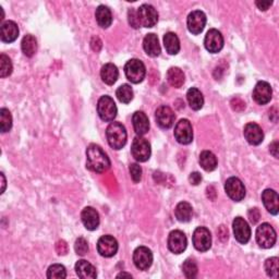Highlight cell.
<instances>
[{
  "label": "cell",
  "mask_w": 279,
  "mask_h": 279,
  "mask_svg": "<svg viewBox=\"0 0 279 279\" xmlns=\"http://www.w3.org/2000/svg\"><path fill=\"white\" fill-rule=\"evenodd\" d=\"M129 24L133 29L153 28L158 21V13L151 5H142L136 10L130 9L128 12Z\"/></svg>",
  "instance_id": "obj_1"
},
{
  "label": "cell",
  "mask_w": 279,
  "mask_h": 279,
  "mask_svg": "<svg viewBox=\"0 0 279 279\" xmlns=\"http://www.w3.org/2000/svg\"><path fill=\"white\" fill-rule=\"evenodd\" d=\"M86 167L91 171L102 173L109 169L110 161L103 148L96 144H91L86 150Z\"/></svg>",
  "instance_id": "obj_2"
},
{
  "label": "cell",
  "mask_w": 279,
  "mask_h": 279,
  "mask_svg": "<svg viewBox=\"0 0 279 279\" xmlns=\"http://www.w3.org/2000/svg\"><path fill=\"white\" fill-rule=\"evenodd\" d=\"M106 136L113 150H121L127 143V130L120 122H111L106 129Z\"/></svg>",
  "instance_id": "obj_3"
},
{
  "label": "cell",
  "mask_w": 279,
  "mask_h": 279,
  "mask_svg": "<svg viewBox=\"0 0 279 279\" xmlns=\"http://www.w3.org/2000/svg\"><path fill=\"white\" fill-rule=\"evenodd\" d=\"M255 237H256V242L261 248L270 249L273 248L274 244L276 243L277 234L275 229L272 227V225L264 223L257 227Z\"/></svg>",
  "instance_id": "obj_4"
},
{
  "label": "cell",
  "mask_w": 279,
  "mask_h": 279,
  "mask_svg": "<svg viewBox=\"0 0 279 279\" xmlns=\"http://www.w3.org/2000/svg\"><path fill=\"white\" fill-rule=\"evenodd\" d=\"M125 73L131 83H141L146 75L144 64L138 59H131L125 66Z\"/></svg>",
  "instance_id": "obj_5"
},
{
  "label": "cell",
  "mask_w": 279,
  "mask_h": 279,
  "mask_svg": "<svg viewBox=\"0 0 279 279\" xmlns=\"http://www.w3.org/2000/svg\"><path fill=\"white\" fill-rule=\"evenodd\" d=\"M117 106L110 96L104 95L98 99L97 112L99 118L105 122H111L117 117Z\"/></svg>",
  "instance_id": "obj_6"
},
{
  "label": "cell",
  "mask_w": 279,
  "mask_h": 279,
  "mask_svg": "<svg viewBox=\"0 0 279 279\" xmlns=\"http://www.w3.org/2000/svg\"><path fill=\"white\" fill-rule=\"evenodd\" d=\"M151 144L146 138L137 135L133 140L132 145H131V153L136 162L144 163L148 161L151 157Z\"/></svg>",
  "instance_id": "obj_7"
},
{
  "label": "cell",
  "mask_w": 279,
  "mask_h": 279,
  "mask_svg": "<svg viewBox=\"0 0 279 279\" xmlns=\"http://www.w3.org/2000/svg\"><path fill=\"white\" fill-rule=\"evenodd\" d=\"M174 137L180 144L187 145L193 141V128L188 119H181L174 128Z\"/></svg>",
  "instance_id": "obj_8"
},
{
  "label": "cell",
  "mask_w": 279,
  "mask_h": 279,
  "mask_svg": "<svg viewBox=\"0 0 279 279\" xmlns=\"http://www.w3.org/2000/svg\"><path fill=\"white\" fill-rule=\"evenodd\" d=\"M193 246L200 252H206L212 247V234L205 227H197L193 232Z\"/></svg>",
  "instance_id": "obj_9"
},
{
  "label": "cell",
  "mask_w": 279,
  "mask_h": 279,
  "mask_svg": "<svg viewBox=\"0 0 279 279\" xmlns=\"http://www.w3.org/2000/svg\"><path fill=\"white\" fill-rule=\"evenodd\" d=\"M225 191L234 202H240L246 196V188L239 178L231 177L225 183Z\"/></svg>",
  "instance_id": "obj_10"
},
{
  "label": "cell",
  "mask_w": 279,
  "mask_h": 279,
  "mask_svg": "<svg viewBox=\"0 0 279 279\" xmlns=\"http://www.w3.org/2000/svg\"><path fill=\"white\" fill-rule=\"evenodd\" d=\"M133 262L140 270H147L153 263V253L146 247H138L133 253Z\"/></svg>",
  "instance_id": "obj_11"
},
{
  "label": "cell",
  "mask_w": 279,
  "mask_h": 279,
  "mask_svg": "<svg viewBox=\"0 0 279 279\" xmlns=\"http://www.w3.org/2000/svg\"><path fill=\"white\" fill-rule=\"evenodd\" d=\"M234 238L241 244H247L251 238V228L242 217H235L232 223Z\"/></svg>",
  "instance_id": "obj_12"
},
{
  "label": "cell",
  "mask_w": 279,
  "mask_h": 279,
  "mask_svg": "<svg viewBox=\"0 0 279 279\" xmlns=\"http://www.w3.org/2000/svg\"><path fill=\"white\" fill-rule=\"evenodd\" d=\"M118 248V241L110 234L103 235L97 242V251L104 257H111L116 255Z\"/></svg>",
  "instance_id": "obj_13"
},
{
  "label": "cell",
  "mask_w": 279,
  "mask_h": 279,
  "mask_svg": "<svg viewBox=\"0 0 279 279\" xmlns=\"http://www.w3.org/2000/svg\"><path fill=\"white\" fill-rule=\"evenodd\" d=\"M204 45L206 50L212 52V54L220 52L224 47V37L222 33L215 29L209 30L205 36Z\"/></svg>",
  "instance_id": "obj_14"
},
{
  "label": "cell",
  "mask_w": 279,
  "mask_h": 279,
  "mask_svg": "<svg viewBox=\"0 0 279 279\" xmlns=\"http://www.w3.org/2000/svg\"><path fill=\"white\" fill-rule=\"evenodd\" d=\"M188 30L194 35H198L203 32L206 25V15L203 11L195 10L188 15Z\"/></svg>",
  "instance_id": "obj_15"
},
{
  "label": "cell",
  "mask_w": 279,
  "mask_h": 279,
  "mask_svg": "<svg viewBox=\"0 0 279 279\" xmlns=\"http://www.w3.org/2000/svg\"><path fill=\"white\" fill-rule=\"evenodd\" d=\"M188 240L186 234L180 230H174L169 233L168 248L174 254H181L187 249Z\"/></svg>",
  "instance_id": "obj_16"
},
{
  "label": "cell",
  "mask_w": 279,
  "mask_h": 279,
  "mask_svg": "<svg viewBox=\"0 0 279 279\" xmlns=\"http://www.w3.org/2000/svg\"><path fill=\"white\" fill-rule=\"evenodd\" d=\"M155 119L157 125H158L162 129H169L173 126L176 115H174L173 110L170 107L164 105V106L157 108L155 112Z\"/></svg>",
  "instance_id": "obj_17"
},
{
  "label": "cell",
  "mask_w": 279,
  "mask_h": 279,
  "mask_svg": "<svg viewBox=\"0 0 279 279\" xmlns=\"http://www.w3.org/2000/svg\"><path fill=\"white\" fill-rule=\"evenodd\" d=\"M273 91L270 85L265 81H260L253 90V99L258 105H266L272 99Z\"/></svg>",
  "instance_id": "obj_18"
},
{
  "label": "cell",
  "mask_w": 279,
  "mask_h": 279,
  "mask_svg": "<svg viewBox=\"0 0 279 279\" xmlns=\"http://www.w3.org/2000/svg\"><path fill=\"white\" fill-rule=\"evenodd\" d=\"M243 134L251 145H258L264 140L263 130H262L258 125L254 124V122H250V124L244 127Z\"/></svg>",
  "instance_id": "obj_19"
},
{
  "label": "cell",
  "mask_w": 279,
  "mask_h": 279,
  "mask_svg": "<svg viewBox=\"0 0 279 279\" xmlns=\"http://www.w3.org/2000/svg\"><path fill=\"white\" fill-rule=\"evenodd\" d=\"M81 220L87 230H96L99 226V215L95 208L87 206L81 213Z\"/></svg>",
  "instance_id": "obj_20"
},
{
  "label": "cell",
  "mask_w": 279,
  "mask_h": 279,
  "mask_svg": "<svg viewBox=\"0 0 279 279\" xmlns=\"http://www.w3.org/2000/svg\"><path fill=\"white\" fill-rule=\"evenodd\" d=\"M262 201L267 211L272 215H277L279 212V197L277 192L272 189H266L262 193Z\"/></svg>",
  "instance_id": "obj_21"
},
{
  "label": "cell",
  "mask_w": 279,
  "mask_h": 279,
  "mask_svg": "<svg viewBox=\"0 0 279 279\" xmlns=\"http://www.w3.org/2000/svg\"><path fill=\"white\" fill-rule=\"evenodd\" d=\"M132 124L135 133L138 136H143L150 130V121L143 111H135L132 116Z\"/></svg>",
  "instance_id": "obj_22"
},
{
  "label": "cell",
  "mask_w": 279,
  "mask_h": 279,
  "mask_svg": "<svg viewBox=\"0 0 279 279\" xmlns=\"http://www.w3.org/2000/svg\"><path fill=\"white\" fill-rule=\"evenodd\" d=\"M19 36V28L13 21H6L2 24L0 38L4 43H12Z\"/></svg>",
  "instance_id": "obj_23"
},
{
  "label": "cell",
  "mask_w": 279,
  "mask_h": 279,
  "mask_svg": "<svg viewBox=\"0 0 279 279\" xmlns=\"http://www.w3.org/2000/svg\"><path fill=\"white\" fill-rule=\"evenodd\" d=\"M143 48L150 57H157L161 55V45L156 34L151 33L146 35L143 41Z\"/></svg>",
  "instance_id": "obj_24"
},
{
  "label": "cell",
  "mask_w": 279,
  "mask_h": 279,
  "mask_svg": "<svg viewBox=\"0 0 279 279\" xmlns=\"http://www.w3.org/2000/svg\"><path fill=\"white\" fill-rule=\"evenodd\" d=\"M75 272L76 275L83 279H94L97 277L96 268L85 260H80L75 264Z\"/></svg>",
  "instance_id": "obj_25"
},
{
  "label": "cell",
  "mask_w": 279,
  "mask_h": 279,
  "mask_svg": "<svg viewBox=\"0 0 279 279\" xmlns=\"http://www.w3.org/2000/svg\"><path fill=\"white\" fill-rule=\"evenodd\" d=\"M119 76V71L118 68L113 65V64H106L103 66L101 70V77L104 83H106L107 85H112L115 84L118 80Z\"/></svg>",
  "instance_id": "obj_26"
},
{
  "label": "cell",
  "mask_w": 279,
  "mask_h": 279,
  "mask_svg": "<svg viewBox=\"0 0 279 279\" xmlns=\"http://www.w3.org/2000/svg\"><path fill=\"white\" fill-rule=\"evenodd\" d=\"M95 17H96V21H97V24L103 29L109 28L112 23L111 11H110V9L106 6L102 5L97 9H96Z\"/></svg>",
  "instance_id": "obj_27"
},
{
  "label": "cell",
  "mask_w": 279,
  "mask_h": 279,
  "mask_svg": "<svg viewBox=\"0 0 279 279\" xmlns=\"http://www.w3.org/2000/svg\"><path fill=\"white\" fill-rule=\"evenodd\" d=\"M187 99L190 105V107L193 110H200L204 105L203 94L196 87H191L187 93Z\"/></svg>",
  "instance_id": "obj_28"
},
{
  "label": "cell",
  "mask_w": 279,
  "mask_h": 279,
  "mask_svg": "<svg viewBox=\"0 0 279 279\" xmlns=\"http://www.w3.org/2000/svg\"><path fill=\"white\" fill-rule=\"evenodd\" d=\"M164 46L169 55H177L180 50V41L172 32H168L164 36Z\"/></svg>",
  "instance_id": "obj_29"
},
{
  "label": "cell",
  "mask_w": 279,
  "mask_h": 279,
  "mask_svg": "<svg viewBox=\"0 0 279 279\" xmlns=\"http://www.w3.org/2000/svg\"><path fill=\"white\" fill-rule=\"evenodd\" d=\"M174 215L181 223H188L193 216V208L188 202H180L174 209Z\"/></svg>",
  "instance_id": "obj_30"
},
{
  "label": "cell",
  "mask_w": 279,
  "mask_h": 279,
  "mask_svg": "<svg viewBox=\"0 0 279 279\" xmlns=\"http://www.w3.org/2000/svg\"><path fill=\"white\" fill-rule=\"evenodd\" d=\"M167 81L176 89H179L185 83V73L177 67H171L167 71Z\"/></svg>",
  "instance_id": "obj_31"
},
{
  "label": "cell",
  "mask_w": 279,
  "mask_h": 279,
  "mask_svg": "<svg viewBox=\"0 0 279 279\" xmlns=\"http://www.w3.org/2000/svg\"><path fill=\"white\" fill-rule=\"evenodd\" d=\"M200 165L205 171H213L217 167L216 156L209 151H204L200 155Z\"/></svg>",
  "instance_id": "obj_32"
},
{
  "label": "cell",
  "mask_w": 279,
  "mask_h": 279,
  "mask_svg": "<svg viewBox=\"0 0 279 279\" xmlns=\"http://www.w3.org/2000/svg\"><path fill=\"white\" fill-rule=\"evenodd\" d=\"M21 48L26 57H33L37 50V42L33 35H25L21 43Z\"/></svg>",
  "instance_id": "obj_33"
},
{
  "label": "cell",
  "mask_w": 279,
  "mask_h": 279,
  "mask_svg": "<svg viewBox=\"0 0 279 279\" xmlns=\"http://www.w3.org/2000/svg\"><path fill=\"white\" fill-rule=\"evenodd\" d=\"M116 95L121 103L129 104L133 99V90L129 84H122L118 87Z\"/></svg>",
  "instance_id": "obj_34"
},
{
  "label": "cell",
  "mask_w": 279,
  "mask_h": 279,
  "mask_svg": "<svg viewBox=\"0 0 279 279\" xmlns=\"http://www.w3.org/2000/svg\"><path fill=\"white\" fill-rule=\"evenodd\" d=\"M12 128V116L10 111L6 108H3L0 110V129L2 132L6 133L9 132Z\"/></svg>",
  "instance_id": "obj_35"
},
{
  "label": "cell",
  "mask_w": 279,
  "mask_h": 279,
  "mask_svg": "<svg viewBox=\"0 0 279 279\" xmlns=\"http://www.w3.org/2000/svg\"><path fill=\"white\" fill-rule=\"evenodd\" d=\"M266 274L272 278H278L279 276V260L278 257H270L265 262Z\"/></svg>",
  "instance_id": "obj_36"
},
{
  "label": "cell",
  "mask_w": 279,
  "mask_h": 279,
  "mask_svg": "<svg viewBox=\"0 0 279 279\" xmlns=\"http://www.w3.org/2000/svg\"><path fill=\"white\" fill-rule=\"evenodd\" d=\"M67 270L64 265L61 264H52L47 269V278L55 279V278H66Z\"/></svg>",
  "instance_id": "obj_37"
},
{
  "label": "cell",
  "mask_w": 279,
  "mask_h": 279,
  "mask_svg": "<svg viewBox=\"0 0 279 279\" xmlns=\"http://www.w3.org/2000/svg\"><path fill=\"white\" fill-rule=\"evenodd\" d=\"M12 63L10 58L6 56L5 54H2L0 56V76L7 77L12 73Z\"/></svg>",
  "instance_id": "obj_38"
},
{
  "label": "cell",
  "mask_w": 279,
  "mask_h": 279,
  "mask_svg": "<svg viewBox=\"0 0 279 279\" xmlns=\"http://www.w3.org/2000/svg\"><path fill=\"white\" fill-rule=\"evenodd\" d=\"M197 265L194 260L188 258L182 265V272L187 278H195L197 275Z\"/></svg>",
  "instance_id": "obj_39"
},
{
  "label": "cell",
  "mask_w": 279,
  "mask_h": 279,
  "mask_svg": "<svg viewBox=\"0 0 279 279\" xmlns=\"http://www.w3.org/2000/svg\"><path fill=\"white\" fill-rule=\"evenodd\" d=\"M74 250L77 255H85L89 252V244L84 238H77L74 244Z\"/></svg>",
  "instance_id": "obj_40"
},
{
  "label": "cell",
  "mask_w": 279,
  "mask_h": 279,
  "mask_svg": "<svg viewBox=\"0 0 279 279\" xmlns=\"http://www.w3.org/2000/svg\"><path fill=\"white\" fill-rule=\"evenodd\" d=\"M129 171H130V174H131V178H132V180L135 183L141 181V179H142V168H141V166L137 165V164H131Z\"/></svg>",
  "instance_id": "obj_41"
},
{
  "label": "cell",
  "mask_w": 279,
  "mask_h": 279,
  "mask_svg": "<svg viewBox=\"0 0 279 279\" xmlns=\"http://www.w3.org/2000/svg\"><path fill=\"white\" fill-rule=\"evenodd\" d=\"M56 251L59 255H66L68 253V244L65 241H58L56 244Z\"/></svg>",
  "instance_id": "obj_42"
},
{
  "label": "cell",
  "mask_w": 279,
  "mask_h": 279,
  "mask_svg": "<svg viewBox=\"0 0 279 279\" xmlns=\"http://www.w3.org/2000/svg\"><path fill=\"white\" fill-rule=\"evenodd\" d=\"M249 218H250V221L253 223V224H256L260 220V217H261V214H260V211L257 208H251L250 211H249Z\"/></svg>",
  "instance_id": "obj_43"
},
{
  "label": "cell",
  "mask_w": 279,
  "mask_h": 279,
  "mask_svg": "<svg viewBox=\"0 0 279 279\" xmlns=\"http://www.w3.org/2000/svg\"><path fill=\"white\" fill-rule=\"evenodd\" d=\"M189 181L191 185H193V186H197L201 183V181H202V176H201V173L198 172H192L190 174V177H189Z\"/></svg>",
  "instance_id": "obj_44"
},
{
  "label": "cell",
  "mask_w": 279,
  "mask_h": 279,
  "mask_svg": "<svg viewBox=\"0 0 279 279\" xmlns=\"http://www.w3.org/2000/svg\"><path fill=\"white\" fill-rule=\"evenodd\" d=\"M255 5L261 11H266L267 9L273 5V2H256Z\"/></svg>",
  "instance_id": "obj_45"
},
{
  "label": "cell",
  "mask_w": 279,
  "mask_h": 279,
  "mask_svg": "<svg viewBox=\"0 0 279 279\" xmlns=\"http://www.w3.org/2000/svg\"><path fill=\"white\" fill-rule=\"evenodd\" d=\"M269 152L275 157V158H278V142L277 141H274L269 145Z\"/></svg>",
  "instance_id": "obj_46"
},
{
  "label": "cell",
  "mask_w": 279,
  "mask_h": 279,
  "mask_svg": "<svg viewBox=\"0 0 279 279\" xmlns=\"http://www.w3.org/2000/svg\"><path fill=\"white\" fill-rule=\"evenodd\" d=\"M0 177H2V179H3V183H2V185H3L2 193H4V192H5V189H6V178H5V174H4V173H0Z\"/></svg>",
  "instance_id": "obj_47"
},
{
  "label": "cell",
  "mask_w": 279,
  "mask_h": 279,
  "mask_svg": "<svg viewBox=\"0 0 279 279\" xmlns=\"http://www.w3.org/2000/svg\"><path fill=\"white\" fill-rule=\"evenodd\" d=\"M117 277H118V278H119V277H129V278H130V277H132V276H131V274H127V273H120V274H119Z\"/></svg>",
  "instance_id": "obj_48"
}]
</instances>
